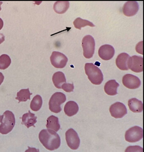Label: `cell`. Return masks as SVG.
<instances>
[{"label":"cell","instance_id":"1","mask_svg":"<svg viewBox=\"0 0 144 152\" xmlns=\"http://www.w3.org/2000/svg\"><path fill=\"white\" fill-rule=\"evenodd\" d=\"M41 143L47 149L52 151L60 147V137L55 131L50 129H43L39 134Z\"/></svg>","mask_w":144,"mask_h":152},{"label":"cell","instance_id":"2","mask_svg":"<svg viewBox=\"0 0 144 152\" xmlns=\"http://www.w3.org/2000/svg\"><path fill=\"white\" fill-rule=\"evenodd\" d=\"M85 71L88 79L93 84L100 85L103 81V74L101 70L92 63L86 64Z\"/></svg>","mask_w":144,"mask_h":152},{"label":"cell","instance_id":"3","mask_svg":"<svg viewBox=\"0 0 144 152\" xmlns=\"http://www.w3.org/2000/svg\"><path fill=\"white\" fill-rule=\"evenodd\" d=\"M4 118L0 125V133L6 135L13 130L15 123V116L11 111L7 110L3 114Z\"/></svg>","mask_w":144,"mask_h":152},{"label":"cell","instance_id":"4","mask_svg":"<svg viewBox=\"0 0 144 152\" xmlns=\"http://www.w3.org/2000/svg\"><path fill=\"white\" fill-rule=\"evenodd\" d=\"M66 101V97L64 94L61 92L54 93L49 101V109L54 113H59L62 111L61 105Z\"/></svg>","mask_w":144,"mask_h":152},{"label":"cell","instance_id":"5","mask_svg":"<svg viewBox=\"0 0 144 152\" xmlns=\"http://www.w3.org/2000/svg\"><path fill=\"white\" fill-rule=\"evenodd\" d=\"M83 54L86 58H92L94 53L95 42L92 36L87 35L84 37L82 41Z\"/></svg>","mask_w":144,"mask_h":152},{"label":"cell","instance_id":"6","mask_svg":"<svg viewBox=\"0 0 144 152\" xmlns=\"http://www.w3.org/2000/svg\"><path fill=\"white\" fill-rule=\"evenodd\" d=\"M143 137V129L140 127L135 126L128 129L125 133V140L129 142L139 141Z\"/></svg>","mask_w":144,"mask_h":152},{"label":"cell","instance_id":"7","mask_svg":"<svg viewBox=\"0 0 144 152\" xmlns=\"http://www.w3.org/2000/svg\"><path fill=\"white\" fill-rule=\"evenodd\" d=\"M67 144L71 149L77 150L80 146V140L77 133L73 129H69L65 133Z\"/></svg>","mask_w":144,"mask_h":152},{"label":"cell","instance_id":"8","mask_svg":"<svg viewBox=\"0 0 144 152\" xmlns=\"http://www.w3.org/2000/svg\"><path fill=\"white\" fill-rule=\"evenodd\" d=\"M50 61L53 66L57 69H63L66 66L67 58L59 52L54 51L50 57Z\"/></svg>","mask_w":144,"mask_h":152},{"label":"cell","instance_id":"9","mask_svg":"<svg viewBox=\"0 0 144 152\" xmlns=\"http://www.w3.org/2000/svg\"><path fill=\"white\" fill-rule=\"evenodd\" d=\"M109 111L112 116L115 118H121L127 113L125 105L120 102H117L111 105Z\"/></svg>","mask_w":144,"mask_h":152},{"label":"cell","instance_id":"10","mask_svg":"<svg viewBox=\"0 0 144 152\" xmlns=\"http://www.w3.org/2000/svg\"><path fill=\"white\" fill-rule=\"evenodd\" d=\"M128 69L135 73H141L143 71V58L138 56L130 57L127 63Z\"/></svg>","mask_w":144,"mask_h":152},{"label":"cell","instance_id":"11","mask_svg":"<svg viewBox=\"0 0 144 152\" xmlns=\"http://www.w3.org/2000/svg\"><path fill=\"white\" fill-rule=\"evenodd\" d=\"M122 82L123 85L130 89H135L139 88L141 81L138 77L132 74H126L123 76Z\"/></svg>","mask_w":144,"mask_h":152},{"label":"cell","instance_id":"12","mask_svg":"<svg viewBox=\"0 0 144 152\" xmlns=\"http://www.w3.org/2000/svg\"><path fill=\"white\" fill-rule=\"evenodd\" d=\"M139 9L138 4L135 1H130L125 3L123 6V14L126 16L131 17L135 15Z\"/></svg>","mask_w":144,"mask_h":152},{"label":"cell","instance_id":"13","mask_svg":"<svg viewBox=\"0 0 144 152\" xmlns=\"http://www.w3.org/2000/svg\"><path fill=\"white\" fill-rule=\"evenodd\" d=\"M98 53L102 59L108 61L114 57L115 50L113 46L110 45H102L98 50Z\"/></svg>","mask_w":144,"mask_h":152},{"label":"cell","instance_id":"14","mask_svg":"<svg viewBox=\"0 0 144 152\" xmlns=\"http://www.w3.org/2000/svg\"><path fill=\"white\" fill-rule=\"evenodd\" d=\"M130 57L129 55L125 53L119 54L116 61V66L118 69L122 71H127L129 70L127 63Z\"/></svg>","mask_w":144,"mask_h":152},{"label":"cell","instance_id":"15","mask_svg":"<svg viewBox=\"0 0 144 152\" xmlns=\"http://www.w3.org/2000/svg\"><path fill=\"white\" fill-rule=\"evenodd\" d=\"M37 118L35 114L31 113L29 110L28 113L24 114L22 115V124L26 126L27 129L31 126L35 127V124L37 123Z\"/></svg>","mask_w":144,"mask_h":152},{"label":"cell","instance_id":"16","mask_svg":"<svg viewBox=\"0 0 144 152\" xmlns=\"http://www.w3.org/2000/svg\"><path fill=\"white\" fill-rule=\"evenodd\" d=\"M119 86V84L115 80H109L104 86L105 92L109 96H115L118 94L117 88Z\"/></svg>","mask_w":144,"mask_h":152},{"label":"cell","instance_id":"17","mask_svg":"<svg viewBox=\"0 0 144 152\" xmlns=\"http://www.w3.org/2000/svg\"><path fill=\"white\" fill-rule=\"evenodd\" d=\"M79 110L78 104L73 101L67 102L64 107L65 113L69 117L72 116L76 115L77 113Z\"/></svg>","mask_w":144,"mask_h":152},{"label":"cell","instance_id":"18","mask_svg":"<svg viewBox=\"0 0 144 152\" xmlns=\"http://www.w3.org/2000/svg\"><path fill=\"white\" fill-rule=\"evenodd\" d=\"M128 105L130 110L132 112L139 113L143 111V103L136 98H132L129 100L128 101Z\"/></svg>","mask_w":144,"mask_h":152},{"label":"cell","instance_id":"19","mask_svg":"<svg viewBox=\"0 0 144 152\" xmlns=\"http://www.w3.org/2000/svg\"><path fill=\"white\" fill-rule=\"evenodd\" d=\"M52 81L54 86L57 88H61L62 86L66 83V79L64 74L60 71L54 73L52 76Z\"/></svg>","mask_w":144,"mask_h":152},{"label":"cell","instance_id":"20","mask_svg":"<svg viewBox=\"0 0 144 152\" xmlns=\"http://www.w3.org/2000/svg\"><path fill=\"white\" fill-rule=\"evenodd\" d=\"M46 127L47 129L53 130L57 132L60 129V126L58 118L54 115H51L48 118L47 120Z\"/></svg>","mask_w":144,"mask_h":152},{"label":"cell","instance_id":"21","mask_svg":"<svg viewBox=\"0 0 144 152\" xmlns=\"http://www.w3.org/2000/svg\"><path fill=\"white\" fill-rule=\"evenodd\" d=\"M69 7V1H57L54 5V11L58 14H63L65 13Z\"/></svg>","mask_w":144,"mask_h":152},{"label":"cell","instance_id":"22","mask_svg":"<svg viewBox=\"0 0 144 152\" xmlns=\"http://www.w3.org/2000/svg\"><path fill=\"white\" fill-rule=\"evenodd\" d=\"M32 95L30 92L29 88L26 89H22L17 93L16 100L19 101L18 103L21 102H26L27 100H30V96Z\"/></svg>","mask_w":144,"mask_h":152},{"label":"cell","instance_id":"23","mask_svg":"<svg viewBox=\"0 0 144 152\" xmlns=\"http://www.w3.org/2000/svg\"><path fill=\"white\" fill-rule=\"evenodd\" d=\"M43 105V100L40 95H36L34 97L30 103V108L33 111H38L41 109Z\"/></svg>","mask_w":144,"mask_h":152},{"label":"cell","instance_id":"24","mask_svg":"<svg viewBox=\"0 0 144 152\" xmlns=\"http://www.w3.org/2000/svg\"><path fill=\"white\" fill-rule=\"evenodd\" d=\"M73 24L75 28L81 30L82 27L89 26L90 27H95V26L92 23L86 20L82 19L80 18H78L75 20Z\"/></svg>","mask_w":144,"mask_h":152},{"label":"cell","instance_id":"25","mask_svg":"<svg viewBox=\"0 0 144 152\" xmlns=\"http://www.w3.org/2000/svg\"><path fill=\"white\" fill-rule=\"evenodd\" d=\"M11 63V59L9 56L3 54L0 56V69L5 70L9 66Z\"/></svg>","mask_w":144,"mask_h":152},{"label":"cell","instance_id":"26","mask_svg":"<svg viewBox=\"0 0 144 152\" xmlns=\"http://www.w3.org/2000/svg\"><path fill=\"white\" fill-rule=\"evenodd\" d=\"M125 152H143V148L138 145L129 146L126 148Z\"/></svg>","mask_w":144,"mask_h":152},{"label":"cell","instance_id":"27","mask_svg":"<svg viewBox=\"0 0 144 152\" xmlns=\"http://www.w3.org/2000/svg\"><path fill=\"white\" fill-rule=\"evenodd\" d=\"M61 88L66 92L70 93L73 91L74 86L73 84L64 83L62 86Z\"/></svg>","mask_w":144,"mask_h":152},{"label":"cell","instance_id":"28","mask_svg":"<svg viewBox=\"0 0 144 152\" xmlns=\"http://www.w3.org/2000/svg\"><path fill=\"white\" fill-rule=\"evenodd\" d=\"M25 152H40V151L35 148H31L28 146V149Z\"/></svg>","mask_w":144,"mask_h":152},{"label":"cell","instance_id":"29","mask_svg":"<svg viewBox=\"0 0 144 152\" xmlns=\"http://www.w3.org/2000/svg\"><path fill=\"white\" fill-rule=\"evenodd\" d=\"M5 41V37L3 34H0V44L4 42Z\"/></svg>","mask_w":144,"mask_h":152},{"label":"cell","instance_id":"30","mask_svg":"<svg viewBox=\"0 0 144 152\" xmlns=\"http://www.w3.org/2000/svg\"><path fill=\"white\" fill-rule=\"evenodd\" d=\"M4 79V75H3L2 73L0 72V86L2 83Z\"/></svg>","mask_w":144,"mask_h":152},{"label":"cell","instance_id":"31","mask_svg":"<svg viewBox=\"0 0 144 152\" xmlns=\"http://www.w3.org/2000/svg\"><path fill=\"white\" fill-rule=\"evenodd\" d=\"M4 26V22L1 18H0V30H1Z\"/></svg>","mask_w":144,"mask_h":152},{"label":"cell","instance_id":"32","mask_svg":"<svg viewBox=\"0 0 144 152\" xmlns=\"http://www.w3.org/2000/svg\"><path fill=\"white\" fill-rule=\"evenodd\" d=\"M3 118H4V115H0V123L2 122Z\"/></svg>","mask_w":144,"mask_h":152},{"label":"cell","instance_id":"33","mask_svg":"<svg viewBox=\"0 0 144 152\" xmlns=\"http://www.w3.org/2000/svg\"><path fill=\"white\" fill-rule=\"evenodd\" d=\"M3 4L2 2L0 1V11H1V5L2 4Z\"/></svg>","mask_w":144,"mask_h":152}]
</instances>
